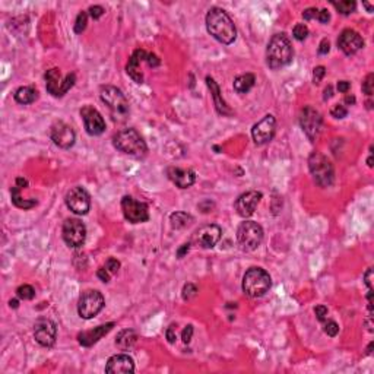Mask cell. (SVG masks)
Returning <instances> with one entry per match:
<instances>
[{
    "label": "cell",
    "instance_id": "1",
    "mask_svg": "<svg viewBox=\"0 0 374 374\" xmlns=\"http://www.w3.org/2000/svg\"><path fill=\"white\" fill-rule=\"evenodd\" d=\"M206 30L222 44H231L237 38V30L232 19L221 8H212L206 14Z\"/></svg>",
    "mask_w": 374,
    "mask_h": 374
},
{
    "label": "cell",
    "instance_id": "2",
    "mask_svg": "<svg viewBox=\"0 0 374 374\" xmlns=\"http://www.w3.org/2000/svg\"><path fill=\"white\" fill-rule=\"evenodd\" d=\"M294 57L293 44L285 34H275L268 43L266 49V62L274 70L290 65Z\"/></svg>",
    "mask_w": 374,
    "mask_h": 374
},
{
    "label": "cell",
    "instance_id": "3",
    "mask_svg": "<svg viewBox=\"0 0 374 374\" xmlns=\"http://www.w3.org/2000/svg\"><path fill=\"white\" fill-rule=\"evenodd\" d=\"M99 97H101V101L107 105L114 121L121 123L128 120L131 114V104L121 89L111 86V85L101 86Z\"/></svg>",
    "mask_w": 374,
    "mask_h": 374
},
{
    "label": "cell",
    "instance_id": "4",
    "mask_svg": "<svg viewBox=\"0 0 374 374\" xmlns=\"http://www.w3.org/2000/svg\"><path fill=\"white\" fill-rule=\"evenodd\" d=\"M113 145L117 151L135 158H142L148 152V147L144 138L141 136L139 132L132 128L117 132L113 136Z\"/></svg>",
    "mask_w": 374,
    "mask_h": 374
},
{
    "label": "cell",
    "instance_id": "5",
    "mask_svg": "<svg viewBox=\"0 0 374 374\" xmlns=\"http://www.w3.org/2000/svg\"><path fill=\"white\" fill-rule=\"evenodd\" d=\"M271 275L262 268H250L243 277V291L252 298H259L271 290Z\"/></svg>",
    "mask_w": 374,
    "mask_h": 374
},
{
    "label": "cell",
    "instance_id": "6",
    "mask_svg": "<svg viewBox=\"0 0 374 374\" xmlns=\"http://www.w3.org/2000/svg\"><path fill=\"white\" fill-rule=\"evenodd\" d=\"M309 170L320 187H329L335 179V170L330 161L320 152H313L309 158Z\"/></svg>",
    "mask_w": 374,
    "mask_h": 374
},
{
    "label": "cell",
    "instance_id": "7",
    "mask_svg": "<svg viewBox=\"0 0 374 374\" xmlns=\"http://www.w3.org/2000/svg\"><path fill=\"white\" fill-rule=\"evenodd\" d=\"M263 240V228L255 221H244L237 228V241L244 252H253Z\"/></svg>",
    "mask_w": 374,
    "mask_h": 374
},
{
    "label": "cell",
    "instance_id": "8",
    "mask_svg": "<svg viewBox=\"0 0 374 374\" xmlns=\"http://www.w3.org/2000/svg\"><path fill=\"white\" fill-rule=\"evenodd\" d=\"M46 88L53 97H63L66 92L75 85L76 82V75L75 73H67L65 79H62L60 69L54 67L46 72Z\"/></svg>",
    "mask_w": 374,
    "mask_h": 374
},
{
    "label": "cell",
    "instance_id": "9",
    "mask_svg": "<svg viewBox=\"0 0 374 374\" xmlns=\"http://www.w3.org/2000/svg\"><path fill=\"white\" fill-rule=\"evenodd\" d=\"M105 304L102 294L97 290H88L82 293L78 301V313L82 319H92L102 310Z\"/></svg>",
    "mask_w": 374,
    "mask_h": 374
},
{
    "label": "cell",
    "instance_id": "10",
    "mask_svg": "<svg viewBox=\"0 0 374 374\" xmlns=\"http://www.w3.org/2000/svg\"><path fill=\"white\" fill-rule=\"evenodd\" d=\"M63 240L65 243L72 248H79L85 243L86 238V227L85 224L76 219V218H69L66 219L63 228H62Z\"/></svg>",
    "mask_w": 374,
    "mask_h": 374
},
{
    "label": "cell",
    "instance_id": "11",
    "mask_svg": "<svg viewBox=\"0 0 374 374\" xmlns=\"http://www.w3.org/2000/svg\"><path fill=\"white\" fill-rule=\"evenodd\" d=\"M322 123H323V118H322V114L319 113L316 108L313 107H304L300 113V124H301V129L304 131V133L307 135L311 142H314L319 136V133L322 131Z\"/></svg>",
    "mask_w": 374,
    "mask_h": 374
},
{
    "label": "cell",
    "instance_id": "12",
    "mask_svg": "<svg viewBox=\"0 0 374 374\" xmlns=\"http://www.w3.org/2000/svg\"><path fill=\"white\" fill-rule=\"evenodd\" d=\"M121 211L124 218L132 224H141L147 222L149 219V211L148 205L144 202H139L133 199L132 196H124L121 199Z\"/></svg>",
    "mask_w": 374,
    "mask_h": 374
},
{
    "label": "cell",
    "instance_id": "13",
    "mask_svg": "<svg viewBox=\"0 0 374 374\" xmlns=\"http://www.w3.org/2000/svg\"><path fill=\"white\" fill-rule=\"evenodd\" d=\"M66 206L76 215H86L89 208H91V197L89 193L81 187L76 186L73 189H70L65 197Z\"/></svg>",
    "mask_w": 374,
    "mask_h": 374
},
{
    "label": "cell",
    "instance_id": "14",
    "mask_svg": "<svg viewBox=\"0 0 374 374\" xmlns=\"http://www.w3.org/2000/svg\"><path fill=\"white\" fill-rule=\"evenodd\" d=\"M275 132H277V120L272 114H268L253 126L252 136L256 145H265L274 139Z\"/></svg>",
    "mask_w": 374,
    "mask_h": 374
},
{
    "label": "cell",
    "instance_id": "15",
    "mask_svg": "<svg viewBox=\"0 0 374 374\" xmlns=\"http://www.w3.org/2000/svg\"><path fill=\"white\" fill-rule=\"evenodd\" d=\"M221 235H222V229L219 225L208 224L196 229L192 237V243L202 248H212L221 240Z\"/></svg>",
    "mask_w": 374,
    "mask_h": 374
},
{
    "label": "cell",
    "instance_id": "16",
    "mask_svg": "<svg viewBox=\"0 0 374 374\" xmlns=\"http://www.w3.org/2000/svg\"><path fill=\"white\" fill-rule=\"evenodd\" d=\"M34 338L41 346H53L57 339V326L50 319H38L34 325Z\"/></svg>",
    "mask_w": 374,
    "mask_h": 374
},
{
    "label": "cell",
    "instance_id": "17",
    "mask_svg": "<svg viewBox=\"0 0 374 374\" xmlns=\"http://www.w3.org/2000/svg\"><path fill=\"white\" fill-rule=\"evenodd\" d=\"M81 115L83 124H85V129L91 136H98V135L104 133L105 120L97 108H94L92 105H85L81 110Z\"/></svg>",
    "mask_w": 374,
    "mask_h": 374
},
{
    "label": "cell",
    "instance_id": "18",
    "mask_svg": "<svg viewBox=\"0 0 374 374\" xmlns=\"http://www.w3.org/2000/svg\"><path fill=\"white\" fill-rule=\"evenodd\" d=\"M50 138L59 148L69 149L75 145L76 135L73 129L69 124H66L65 121H56L50 129Z\"/></svg>",
    "mask_w": 374,
    "mask_h": 374
},
{
    "label": "cell",
    "instance_id": "19",
    "mask_svg": "<svg viewBox=\"0 0 374 374\" xmlns=\"http://www.w3.org/2000/svg\"><path fill=\"white\" fill-rule=\"evenodd\" d=\"M262 196L263 195H262L261 192H258V190H250V192H245L241 196H238V199L235 200V205H234L237 213L241 218L252 216L255 213V211H256L259 202H261Z\"/></svg>",
    "mask_w": 374,
    "mask_h": 374
},
{
    "label": "cell",
    "instance_id": "20",
    "mask_svg": "<svg viewBox=\"0 0 374 374\" xmlns=\"http://www.w3.org/2000/svg\"><path fill=\"white\" fill-rule=\"evenodd\" d=\"M338 47L346 56H352L364 47V40L354 30H343L338 38Z\"/></svg>",
    "mask_w": 374,
    "mask_h": 374
},
{
    "label": "cell",
    "instance_id": "21",
    "mask_svg": "<svg viewBox=\"0 0 374 374\" xmlns=\"http://www.w3.org/2000/svg\"><path fill=\"white\" fill-rule=\"evenodd\" d=\"M135 371L133 358L128 354H117L108 358L105 365V373L108 374H131Z\"/></svg>",
    "mask_w": 374,
    "mask_h": 374
},
{
    "label": "cell",
    "instance_id": "22",
    "mask_svg": "<svg viewBox=\"0 0 374 374\" xmlns=\"http://www.w3.org/2000/svg\"><path fill=\"white\" fill-rule=\"evenodd\" d=\"M115 323L114 322H110V323H105V325H99L97 327H94V329H91V330H83L81 332L79 335H78V341L81 343L82 346H86V348H89V346H92V345H95L102 336H105L111 329H113Z\"/></svg>",
    "mask_w": 374,
    "mask_h": 374
},
{
    "label": "cell",
    "instance_id": "23",
    "mask_svg": "<svg viewBox=\"0 0 374 374\" xmlns=\"http://www.w3.org/2000/svg\"><path fill=\"white\" fill-rule=\"evenodd\" d=\"M167 176L180 189H189L196 181V174L193 170H181L179 167H170L167 170Z\"/></svg>",
    "mask_w": 374,
    "mask_h": 374
},
{
    "label": "cell",
    "instance_id": "24",
    "mask_svg": "<svg viewBox=\"0 0 374 374\" xmlns=\"http://www.w3.org/2000/svg\"><path fill=\"white\" fill-rule=\"evenodd\" d=\"M147 56L148 53L145 50L138 49L133 54H132V57L129 59V62H128L126 72H128V75H129L136 83H142V82H144V75H142V72H141V63H142V62H147Z\"/></svg>",
    "mask_w": 374,
    "mask_h": 374
},
{
    "label": "cell",
    "instance_id": "25",
    "mask_svg": "<svg viewBox=\"0 0 374 374\" xmlns=\"http://www.w3.org/2000/svg\"><path fill=\"white\" fill-rule=\"evenodd\" d=\"M206 83H208V86H209V89H211V94L212 98H213V104H215L216 111L221 114V115H231L232 111H231V108L227 105V102L224 101V98L221 97L219 86H218V83L215 82V79L211 78V76H208V78H206Z\"/></svg>",
    "mask_w": 374,
    "mask_h": 374
},
{
    "label": "cell",
    "instance_id": "26",
    "mask_svg": "<svg viewBox=\"0 0 374 374\" xmlns=\"http://www.w3.org/2000/svg\"><path fill=\"white\" fill-rule=\"evenodd\" d=\"M136 341H138L136 332L132 330V329H124V330H121V332L117 335V338H115V345H117L121 351H128V349L133 348V345L136 343Z\"/></svg>",
    "mask_w": 374,
    "mask_h": 374
},
{
    "label": "cell",
    "instance_id": "27",
    "mask_svg": "<svg viewBox=\"0 0 374 374\" xmlns=\"http://www.w3.org/2000/svg\"><path fill=\"white\" fill-rule=\"evenodd\" d=\"M256 78L253 73H244L234 79V89L238 94H247L255 86Z\"/></svg>",
    "mask_w": 374,
    "mask_h": 374
},
{
    "label": "cell",
    "instance_id": "28",
    "mask_svg": "<svg viewBox=\"0 0 374 374\" xmlns=\"http://www.w3.org/2000/svg\"><path fill=\"white\" fill-rule=\"evenodd\" d=\"M37 97H38V92L33 86H21L14 94L15 101L19 104H33Z\"/></svg>",
    "mask_w": 374,
    "mask_h": 374
},
{
    "label": "cell",
    "instance_id": "29",
    "mask_svg": "<svg viewBox=\"0 0 374 374\" xmlns=\"http://www.w3.org/2000/svg\"><path fill=\"white\" fill-rule=\"evenodd\" d=\"M192 221H193V218L189 213H186V212H174L170 216V224H171L173 229L186 228L189 224H192Z\"/></svg>",
    "mask_w": 374,
    "mask_h": 374
},
{
    "label": "cell",
    "instance_id": "30",
    "mask_svg": "<svg viewBox=\"0 0 374 374\" xmlns=\"http://www.w3.org/2000/svg\"><path fill=\"white\" fill-rule=\"evenodd\" d=\"M19 192H21V187L17 186V184H15V186L12 187V190H11L12 203H14L17 208H21V209L27 211V209H31V208H34V206L37 205V200H25V199H22L21 195H19Z\"/></svg>",
    "mask_w": 374,
    "mask_h": 374
},
{
    "label": "cell",
    "instance_id": "31",
    "mask_svg": "<svg viewBox=\"0 0 374 374\" xmlns=\"http://www.w3.org/2000/svg\"><path fill=\"white\" fill-rule=\"evenodd\" d=\"M332 5L335 6V9H336L339 14H342V15H349V14H352V12L355 11V8H357V3H355V2H352V0L333 2Z\"/></svg>",
    "mask_w": 374,
    "mask_h": 374
},
{
    "label": "cell",
    "instance_id": "32",
    "mask_svg": "<svg viewBox=\"0 0 374 374\" xmlns=\"http://www.w3.org/2000/svg\"><path fill=\"white\" fill-rule=\"evenodd\" d=\"M17 295L21 300H33L35 297V290L31 285H21L17 290Z\"/></svg>",
    "mask_w": 374,
    "mask_h": 374
},
{
    "label": "cell",
    "instance_id": "33",
    "mask_svg": "<svg viewBox=\"0 0 374 374\" xmlns=\"http://www.w3.org/2000/svg\"><path fill=\"white\" fill-rule=\"evenodd\" d=\"M293 35L295 40H298V41H304V40L307 38V35H309V28H307L304 24H297V25L294 27Z\"/></svg>",
    "mask_w": 374,
    "mask_h": 374
},
{
    "label": "cell",
    "instance_id": "34",
    "mask_svg": "<svg viewBox=\"0 0 374 374\" xmlns=\"http://www.w3.org/2000/svg\"><path fill=\"white\" fill-rule=\"evenodd\" d=\"M86 24H88V15H86V12L81 11V12L78 14L76 22H75V33L76 34L83 33V31H85V28H86Z\"/></svg>",
    "mask_w": 374,
    "mask_h": 374
},
{
    "label": "cell",
    "instance_id": "35",
    "mask_svg": "<svg viewBox=\"0 0 374 374\" xmlns=\"http://www.w3.org/2000/svg\"><path fill=\"white\" fill-rule=\"evenodd\" d=\"M196 295H197V288H196V285L189 282V284H186V285L183 287L181 297H183L184 301H190L192 298H195Z\"/></svg>",
    "mask_w": 374,
    "mask_h": 374
},
{
    "label": "cell",
    "instance_id": "36",
    "mask_svg": "<svg viewBox=\"0 0 374 374\" xmlns=\"http://www.w3.org/2000/svg\"><path fill=\"white\" fill-rule=\"evenodd\" d=\"M373 91H374V75L373 73H368V75H367V78H365V81L362 82V92H364V94H367L368 97H371V95H373Z\"/></svg>",
    "mask_w": 374,
    "mask_h": 374
},
{
    "label": "cell",
    "instance_id": "37",
    "mask_svg": "<svg viewBox=\"0 0 374 374\" xmlns=\"http://www.w3.org/2000/svg\"><path fill=\"white\" fill-rule=\"evenodd\" d=\"M330 114H332V117H335V118H345V117L348 115V110H346V107H345V105H342V104H336V105H333V107H332Z\"/></svg>",
    "mask_w": 374,
    "mask_h": 374
},
{
    "label": "cell",
    "instance_id": "38",
    "mask_svg": "<svg viewBox=\"0 0 374 374\" xmlns=\"http://www.w3.org/2000/svg\"><path fill=\"white\" fill-rule=\"evenodd\" d=\"M104 268H105L111 275H114V274H117V271L120 269V262L117 261V259H114V258H110L108 261L105 262Z\"/></svg>",
    "mask_w": 374,
    "mask_h": 374
},
{
    "label": "cell",
    "instance_id": "39",
    "mask_svg": "<svg viewBox=\"0 0 374 374\" xmlns=\"http://www.w3.org/2000/svg\"><path fill=\"white\" fill-rule=\"evenodd\" d=\"M325 332L329 335V336H336L338 335V332H339V326L336 322H333V320H329L327 323L325 325Z\"/></svg>",
    "mask_w": 374,
    "mask_h": 374
},
{
    "label": "cell",
    "instance_id": "40",
    "mask_svg": "<svg viewBox=\"0 0 374 374\" xmlns=\"http://www.w3.org/2000/svg\"><path fill=\"white\" fill-rule=\"evenodd\" d=\"M325 73V66H317V67H314V70H313V82H314V83H319V82L323 79Z\"/></svg>",
    "mask_w": 374,
    "mask_h": 374
},
{
    "label": "cell",
    "instance_id": "41",
    "mask_svg": "<svg viewBox=\"0 0 374 374\" xmlns=\"http://www.w3.org/2000/svg\"><path fill=\"white\" fill-rule=\"evenodd\" d=\"M104 14H105V9L102 6H91L89 8V15L92 19H99Z\"/></svg>",
    "mask_w": 374,
    "mask_h": 374
},
{
    "label": "cell",
    "instance_id": "42",
    "mask_svg": "<svg viewBox=\"0 0 374 374\" xmlns=\"http://www.w3.org/2000/svg\"><path fill=\"white\" fill-rule=\"evenodd\" d=\"M314 314H316V317H317V320L319 322H325L326 316H327V307L326 306H317L316 309H314Z\"/></svg>",
    "mask_w": 374,
    "mask_h": 374
},
{
    "label": "cell",
    "instance_id": "43",
    "mask_svg": "<svg viewBox=\"0 0 374 374\" xmlns=\"http://www.w3.org/2000/svg\"><path fill=\"white\" fill-rule=\"evenodd\" d=\"M192 336H193V326H186L184 330H183V333H181V339H183L184 343H189V342L192 341Z\"/></svg>",
    "mask_w": 374,
    "mask_h": 374
},
{
    "label": "cell",
    "instance_id": "44",
    "mask_svg": "<svg viewBox=\"0 0 374 374\" xmlns=\"http://www.w3.org/2000/svg\"><path fill=\"white\" fill-rule=\"evenodd\" d=\"M303 18H304L306 21L317 19V18H319V9H316V8H309V9H306V11L303 12Z\"/></svg>",
    "mask_w": 374,
    "mask_h": 374
},
{
    "label": "cell",
    "instance_id": "45",
    "mask_svg": "<svg viewBox=\"0 0 374 374\" xmlns=\"http://www.w3.org/2000/svg\"><path fill=\"white\" fill-rule=\"evenodd\" d=\"M149 67H158L160 66V59H158V56L157 54H154V53H148L147 56V62H145Z\"/></svg>",
    "mask_w": 374,
    "mask_h": 374
},
{
    "label": "cell",
    "instance_id": "46",
    "mask_svg": "<svg viewBox=\"0 0 374 374\" xmlns=\"http://www.w3.org/2000/svg\"><path fill=\"white\" fill-rule=\"evenodd\" d=\"M97 277L99 278V279H101L102 282H105V284H107V282L110 281V277H111V274H110V272H108V271H107V269H105L104 266H102V268H99V269L97 271Z\"/></svg>",
    "mask_w": 374,
    "mask_h": 374
},
{
    "label": "cell",
    "instance_id": "47",
    "mask_svg": "<svg viewBox=\"0 0 374 374\" xmlns=\"http://www.w3.org/2000/svg\"><path fill=\"white\" fill-rule=\"evenodd\" d=\"M165 336H167V339L170 343H174L176 339H177V336H176V330H174V326L171 325L168 329H167V332H165Z\"/></svg>",
    "mask_w": 374,
    "mask_h": 374
},
{
    "label": "cell",
    "instance_id": "48",
    "mask_svg": "<svg viewBox=\"0 0 374 374\" xmlns=\"http://www.w3.org/2000/svg\"><path fill=\"white\" fill-rule=\"evenodd\" d=\"M329 50H330V43H329L327 38H323L320 46H319V54H327Z\"/></svg>",
    "mask_w": 374,
    "mask_h": 374
},
{
    "label": "cell",
    "instance_id": "49",
    "mask_svg": "<svg viewBox=\"0 0 374 374\" xmlns=\"http://www.w3.org/2000/svg\"><path fill=\"white\" fill-rule=\"evenodd\" d=\"M371 277H373V269L370 268L367 272H365V275H364V282H365V285L368 287V291H373V285H371Z\"/></svg>",
    "mask_w": 374,
    "mask_h": 374
},
{
    "label": "cell",
    "instance_id": "50",
    "mask_svg": "<svg viewBox=\"0 0 374 374\" xmlns=\"http://www.w3.org/2000/svg\"><path fill=\"white\" fill-rule=\"evenodd\" d=\"M351 88V83L348 81H339L338 82V91L342 94H346Z\"/></svg>",
    "mask_w": 374,
    "mask_h": 374
},
{
    "label": "cell",
    "instance_id": "51",
    "mask_svg": "<svg viewBox=\"0 0 374 374\" xmlns=\"http://www.w3.org/2000/svg\"><path fill=\"white\" fill-rule=\"evenodd\" d=\"M322 24H327L329 22V19H330V15H329V12H327V9H320L319 11V18H317Z\"/></svg>",
    "mask_w": 374,
    "mask_h": 374
},
{
    "label": "cell",
    "instance_id": "52",
    "mask_svg": "<svg viewBox=\"0 0 374 374\" xmlns=\"http://www.w3.org/2000/svg\"><path fill=\"white\" fill-rule=\"evenodd\" d=\"M189 250H190V243L183 244L179 250H177V256H179V259L184 258V255H186V253H189Z\"/></svg>",
    "mask_w": 374,
    "mask_h": 374
},
{
    "label": "cell",
    "instance_id": "53",
    "mask_svg": "<svg viewBox=\"0 0 374 374\" xmlns=\"http://www.w3.org/2000/svg\"><path fill=\"white\" fill-rule=\"evenodd\" d=\"M17 186H19L21 189H22V187H27V186H28V181H27L25 179H22V177H18Z\"/></svg>",
    "mask_w": 374,
    "mask_h": 374
},
{
    "label": "cell",
    "instance_id": "54",
    "mask_svg": "<svg viewBox=\"0 0 374 374\" xmlns=\"http://www.w3.org/2000/svg\"><path fill=\"white\" fill-rule=\"evenodd\" d=\"M332 95H333V94H332V86H330V85H327L325 89V95H323V98H325V99H329Z\"/></svg>",
    "mask_w": 374,
    "mask_h": 374
},
{
    "label": "cell",
    "instance_id": "55",
    "mask_svg": "<svg viewBox=\"0 0 374 374\" xmlns=\"http://www.w3.org/2000/svg\"><path fill=\"white\" fill-rule=\"evenodd\" d=\"M345 102L349 104V105H354V104H355V97H354V95H346V97H345Z\"/></svg>",
    "mask_w": 374,
    "mask_h": 374
},
{
    "label": "cell",
    "instance_id": "56",
    "mask_svg": "<svg viewBox=\"0 0 374 374\" xmlns=\"http://www.w3.org/2000/svg\"><path fill=\"white\" fill-rule=\"evenodd\" d=\"M9 306L14 307V309H18V307H19V301H18V300H11V301H9Z\"/></svg>",
    "mask_w": 374,
    "mask_h": 374
},
{
    "label": "cell",
    "instance_id": "57",
    "mask_svg": "<svg viewBox=\"0 0 374 374\" xmlns=\"http://www.w3.org/2000/svg\"><path fill=\"white\" fill-rule=\"evenodd\" d=\"M364 6L367 8V11H368V12H373V6H371V5H368L367 2H364Z\"/></svg>",
    "mask_w": 374,
    "mask_h": 374
},
{
    "label": "cell",
    "instance_id": "58",
    "mask_svg": "<svg viewBox=\"0 0 374 374\" xmlns=\"http://www.w3.org/2000/svg\"><path fill=\"white\" fill-rule=\"evenodd\" d=\"M367 164H368V167H373V155L371 154H370V157L367 160Z\"/></svg>",
    "mask_w": 374,
    "mask_h": 374
}]
</instances>
